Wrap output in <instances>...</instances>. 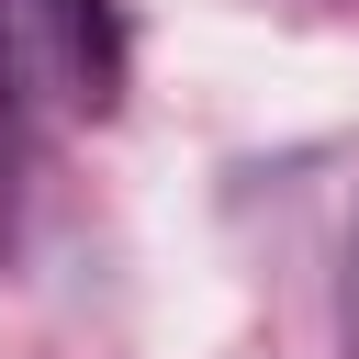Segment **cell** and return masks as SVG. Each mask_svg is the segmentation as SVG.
I'll return each instance as SVG.
<instances>
[{"label":"cell","mask_w":359,"mask_h":359,"mask_svg":"<svg viewBox=\"0 0 359 359\" xmlns=\"http://www.w3.org/2000/svg\"><path fill=\"white\" fill-rule=\"evenodd\" d=\"M45 22H56V56H67V90L90 112L123 101V11L112 0H45Z\"/></svg>","instance_id":"1"},{"label":"cell","mask_w":359,"mask_h":359,"mask_svg":"<svg viewBox=\"0 0 359 359\" xmlns=\"http://www.w3.org/2000/svg\"><path fill=\"white\" fill-rule=\"evenodd\" d=\"M337 348L359 359V236H348V258H337Z\"/></svg>","instance_id":"2"}]
</instances>
